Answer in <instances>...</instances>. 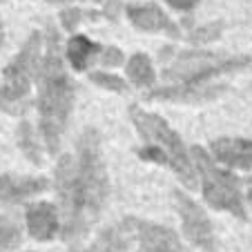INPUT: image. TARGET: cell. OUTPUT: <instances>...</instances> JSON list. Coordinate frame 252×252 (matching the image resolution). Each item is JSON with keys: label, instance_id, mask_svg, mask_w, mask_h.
<instances>
[{"label": "cell", "instance_id": "cell-23", "mask_svg": "<svg viewBox=\"0 0 252 252\" xmlns=\"http://www.w3.org/2000/svg\"><path fill=\"white\" fill-rule=\"evenodd\" d=\"M0 43H2V27H0Z\"/></svg>", "mask_w": 252, "mask_h": 252}, {"label": "cell", "instance_id": "cell-8", "mask_svg": "<svg viewBox=\"0 0 252 252\" xmlns=\"http://www.w3.org/2000/svg\"><path fill=\"white\" fill-rule=\"evenodd\" d=\"M212 152L217 157V161L225 163L230 167H241V170H250L252 167V141L219 138V141H214Z\"/></svg>", "mask_w": 252, "mask_h": 252}, {"label": "cell", "instance_id": "cell-19", "mask_svg": "<svg viewBox=\"0 0 252 252\" xmlns=\"http://www.w3.org/2000/svg\"><path fill=\"white\" fill-rule=\"evenodd\" d=\"M138 154H141L143 158H154V161H158V163L167 161V157H165V154H163L158 148H148V150H141V152H138Z\"/></svg>", "mask_w": 252, "mask_h": 252}, {"label": "cell", "instance_id": "cell-5", "mask_svg": "<svg viewBox=\"0 0 252 252\" xmlns=\"http://www.w3.org/2000/svg\"><path fill=\"white\" fill-rule=\"evenodd\" d=\"M192 157H194L196 165H199L201 179H203V194L208 199V203L214 205V208L228 210V212L243 219L246 210H243V201L241 194H239L237 179L232 174H228V172L219 170L201 148L192 150Z\"/></svg>", "mask_w": 252, "mask_h": 252}, {"label": "cell", "instance_id": "cell-21", "mask_svg": "<svg viewBox=\"0 0 252 252\" xmlns=\"http://www.w3.org/2000/svg\"><path fill=\"white\" fill-rule=\"evenodd\" d=\"M172 7H176V9H192V7L196 5V0H167Z\"/></svg>", "mask_w": 252, "mask_h": 252}, {"label": "cell", "instance_id": "cell-9", "mask_svg": "<svg viewBox=\"0 0 252 252\" xmlns=\"http://www.w3.org/2000/svg\"><path fill=\"white\" fill-rule=\"evenodd\" d=\"M138 237H141V250L138 252H181V243L176 234L167 228L154 223H136Z\"/></svg>", "mask_w": 252, "mask_h": 252}, {"label": "cell", "instance_id": "cell-7", "mask_svg": "<svg viewBox=\"0 0 252 252\" xmlns=\"http://www.w3.org/2000/svg\"><path fill=\"white\" fill-rule=\"evenodd\" d=\"M176 208H179V214H181L183 221V230L190 237L192 243L205 248V250H212L214 248V234H212V225H210L208 217L203 214V210L190 199V196L176 192Z\"/></svg>", "mask_w": 252, "mask_h": 252}, {"label": "cell", "instance_id": "cell-20", "mask_svg": "<svg viewBox=\"0 0 252 252\" xmlns=\"http://www.w3.org/2000/svg\"><path fill=\"white\" fill-rule=\"evenodd\" d=\"M78 9H69V11H63V23H65L67 29H74V25L78 23Z\"/></svg>", "mask_w": 252, "mask_h": 252}, {"label": "cell", "instance_id": "cell-4", "mask_svg": "<svg viewBox=\"0 0 252 252\" xmlns=\"http://www.w3.org/2000/svg\"><path fill=\"white\" fill-rule=\"evenodd\" d=\"M132 119L134 125L138 127V132L143 134V138L154 143V148H158L167 157V163L181 174L183 183L188 188H196V176L194 170H192L190 158L186 154V148H183L181 138L170 129V125L163 119H158V116L141 112L138 107H132Z\"/></svg>", "mask_w": 252, "mask_h": 252}, {"label": "cell", "instance_id": "cell-17", "mask_svg": "<svg viewBox=\"0 0 252 252\" xmlns=\"http://www.w3.org/2000/svg\"><path fill=\"white\" fill-rule=\"evenodd\" d=\"M92 78H94L98 85L110 87V90H116V92H123L125 90V83L121 81V78H116V76H107V74H94Z\"/></svg>", "mask_w": 252, "mask_h": 252}, {"label": "cell", "instance_id": "cell-1", "mask_svg": "<svg viewBox=\"0 0 252 252\" xmlns=\"http://www.w3.org/2000/svg\"><path fill=\"white\" fill-rule=\"evenodd\" d=\"M56 186L63 210V237L76 246L90 223L100 214L107 196V174L100 158L98 134L87 129L78 143V157H63L56 170Z\"/></svg>", "mask_w": 252, "mask_h": 252}, {"label": "cell", "instance_id": "cell-11", "mask_svg": "<svg viewBox=\"0 0 252 252\" xmlns=\"http://www.w3.org/2000/svg\"><path fill=\"white\" fill-rule=\"evenodd\" d=\"M27 225H29V232H32L33 239H49L54 232H56V225H58V212L54 205L49 203H38V205H32L27 210Z\"/></svg>", "mask_w": 252, "mask_h": 252}, {"label": "cell", "instance_id": "cell-15", "mask_svg": "<svg viewBox=\"0 0 252 252\" xmlns=\"http://www.w3.org/2000/svg\"><path fill=\"white\" fill-rule=\"evenodd\" d=\"M94 49H96V45H92L85 36H74L69 40V45H67V56H69L71 65L76 67V69H85Z\"/></svg>", "mask_w": 252, "mask_h": 252}, {"label": "cell", "instance_id": "cell-24", "mask_svg": "<svg viewBox=\"0 0 252 252\" xmlns=\"http://www.w3.org/2000/svg\"><path fill=\"white\" fill-rule=\"evenodd\" d=\"M248 199H250V203H252V192H250V194H248Z\"/></svg>", "mask_w": 252, "mask_h": 252}, {"label": "cell", "instance_id": "cell-22", "mask_svg": "<svg viewBox=\"0 0 252 252\" xmlns=\"http://www.w3.org/2000/svg\"><path fill=\"white\" fill-rule=\"evenodd\" d=\"M112 56H105V63H107V65H110V63H112V65H116V63H119L121 61V56H119V52H116V49H112Z\"/></svg>", "mask_w": 252, "mask_h": 252}, {"label": "cell", "instance_id": "cell-14", "mask_svg": "<svg viewBox=\"0 0 252 252\" xmlns=\"http://www.w3.org/2000/svg\"><path fill=\"white\" fill-rule=\"evenodd\" d=\"M127 76L136 83L138 87H150L154 83V71L150 61L143 54H134L127 63Z\"/></svg>", "mask_w": 252, "mask_h": 252}, {"label": "cell", "instance_id": "cell-2", "mask_svg": "<svg viewBox=\"0 0 252 252\" xmlns=\"http://www.w3.org/2000/svg\"><path fill=\"white\" fill-rule=\"evenodd\" d=\"M250 56H223L212 52H186L179 56V61L167 69L165 76L170 81H176V87H167L161 92H152L150 98H174V100H196L205 96H214L223 87L205 85L210 78L239 71L243 67H250Z\"/></svg>", "mask_w": 252, "mask_h": 252}, {"label": "cell", "instance_id": "cell-10", "mask_svg": "<svg viewBox=\"0 0 252 252\" xmlns=\"http://www.w3.org/2000/svg\"><path fill=\"white\" fill-rule=\"evenodd\" d=\"M45 179H18V176H0V203H16L36 192L45 190Z\"/></svg>", "mask_w": 252, "mask_h": 252}, {"label": "cell", "instance_id": "cell-18", "mask_svg": "<svg viewBox=\"0 0 252 252\" xmlns=\"http://www.w3.org/2000/svg\"><path fill=\"white\" fill-rule=\"evenodd\" d=\"M219 25H210V27H203V29H199V32H194V36H192V40H210V38H214L217 33H219Z\"/></svg>", "mask_w": 252, "mask_h": 252}, {"label": "cell", "instance_id": "cell-13", "mask_svg": "<svg viewBox=\"0 0 252 252\" xmlns=\"http://www.w3.org/2000/svg\"><path fill=\"white\" fill-rule=\"evenodd\" d=\"M129 18L136 27L141 29H148V32H157V29H170L172 32V25L167 20V16L163 14L158 7L154 5H141V7H129L127 9Z\"/></svg>", "mask_w": 252, "mask_h": 252}, {"label": "cell", "instance_id": "cell-3", "mask_svg": "<svg viewBox=\"0 0 252 252\" xmlns=\"http://www.w3.org/2000/svg\"><path fill=\"white\" fill-rule=\"evenodd\" d=\"M40 123H43V134L47 141L49 152H56L58 143H61V134L65 129L67 116H69L71 98H74V90L71 83L65 74V67L61 61V52H58V33L54 27H49V38H47V54L40 65Z\"/></svg>", "mask_w": 252, "mask_h": 252}, {"label": "cell", "instance_id": "cell-6", "mask_svg": "<svg viewBox=\"0 0 252 252\" xmlns=\"http://www.w3.org/2000/svg\"><path fill=\"white\" fill-rule=\"evenodd\" d=\"M38 47L40 38L38 33H33L27 40L25 49L20 52V56L5 69V85L0 90V107H5L7 112H18L16 107H18L20 98L27 96L32 76L38 67Z\"/></svg>", "mask_w": 252, "mask_h": 252}, {"label": "cell", "instance_id": "cell-12", "mask_svg": "<svg viewBox=\"0 0 252 252\" xmlns=\"http://www.w3.org/2000/svg\"><path fill=\"white\" fill-rule=\"evenodd\" d=\"M134 225H136L134 219H125V221H121L119 225H114V228L105 230L87 252H125V248L132 241Z\"/></svg>", "mask_w": 252, "mask_h": 252}, {"label": "cell", "instance_id": "cell-16", "mask_svg": "<svg viewBox=\"0 0 252 252\" xmlns=\"http://www.w3.org/2000/svg\"><path fill=\"white\" fill-rule=\"evenodd\" d=\"M20 234L16 230V225L7 219H0V252L11 250L14 246H18Z\"/></svg>", "mask_w": 252, "mask_h": 252}]
</instances>
